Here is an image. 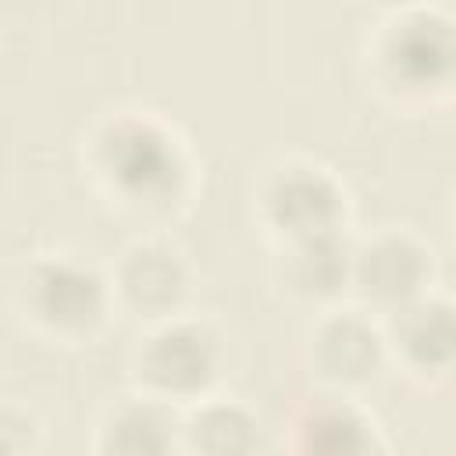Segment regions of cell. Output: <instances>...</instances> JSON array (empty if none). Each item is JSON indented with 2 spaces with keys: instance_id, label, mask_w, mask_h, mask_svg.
<instances>
[{
  "instance_id": "cell-1",
  "label": "cell",
  "mask_w": 456,
  "mask_h": 456,
  "mask_svg": "<svg viewBox=\"0 0 456 456\" xmlns=\"http://www.w3.org/2000/svg\"><path fill=\"white\" fill-rule=\"evenodd\" d=\"M78 160L93 192L142 228L182 217L200 189L189 135L153 107L125 103L96 114L82 132Z\"/></svg>"
},
{
  "instance_id": "cell-2",
  "label": "cell",
  "mask_w": 456,
  "mask_h": 456,
  "mask_svg": "<svg viewBox=\"0 0 456 456\" xmlns=\"http://www.w3.org/2000/svg\"><path fill=\"white\" fill-rule=\"evenodd\" d=\"M363 82L395 110L420 114L456 100V11L406 0L385 11L360 46Z\"/></svg>"
},
{
  "instance_id": "cell-3",
  "label": "cell",
  "mask_w": 456,
  "mask_h": 456,
  "mask_svg": "<svg viewBox=\"0 0 456 456\" xmlns=\"http://www.w3.org/2000/svg\"><path fill=\"white\" fill-rule=\"evenodd\" d=\"M11 306L25 331L50 346H89L118 314L107 267L68 249L21 256L11 274Z\"/></svg>"
},
{
  "instance_id": "cell-4",
  "label": "cell",
  "mask_w": 456,
  "mask_h": 456,
  "mask_svg": "<svg viewBox=\"0 0 456 456\" xmlns=\"http://www.w3.org/2000/svg\"><path fill=\"white\" fill-rule=\"evenodd\" d=\"M224 370L228 335L214 317L196 310L139 324V335L128 349V385L178 410L221 392Z\"/></svg>"
},
{
  "instance_id": "cell-5",
  "label": "cell",
  "mask_w": 456,
  "mask_h": 456,
  "mask_svg": "<svg viewBox=\"0 0 456 456\" xmlns=\"http://www.w3.org/2000/svg\"><path fill=\"white\" fill-rule=\"evenodd\" d=\"M253 221L271 246L349 232L353 200L346 182L317 157H274L253 185Z\"/></svg>"
},
{
  "instance_id": "cell-6",
  "label": "cell",
  "mask_w": 456,
  "mask_h": 456,
  "mask_svg": "<svg viewBox=\"0 0 456 456\" xmlns=\"http://www.w3.org/2000/svg\"><path fill=\"white\" fill-rule=\"evenodd\" d=\"M303 363L317 388L360 395L392 367L385 321L353 299L314 310L303 335Z\"/></svg>"
},
{
  "instance_id": "cell-7",
  "label": "cell",
  "mask_w": 456,
  "mask_h": 456,
  "mask_svg": "<svg viewBox=\"0 0 456 456\" xmlns=\"http://www.w3.org/2000/svg\"><path fill=\"white\" fill-rule=\"evenodd\" d=\"M438 281L435 249L399 224H381L374 232L353 235L349 264V299L378 317L395 314L417 296L431 292Z\"/></svg>"
},
{
  "instance_id": "cell-8",
  "label": "cell",
  "mask_w": 456,
  "mask_h": 456,
  "mask_svg": "<svg viewBox=\"0 0 456 456\" xmlns=\"http://www.w3.org/2000/svg\"><path fill=\"white\" fill-rule=\"evenodd\" d=\"M107 274L118 314L139 324H153L189 310V299L196 292V267L189 253L160 228H146L142 235L125 242L107 264Z\"/></svg>"
},
{
  "instance_id": "cell-9",
  "label": "cell",
  "mask_w": 456,
  "mask_h": 456,
  "mask_svg": "<svg viewBox=\"0 0 456 456\" xmlns=\"http://www.w3.org/2000/svg\"><path fill=\"white\" fill-rule=\"evenodd\" d=\"M392 367L420 388L456 385V296L438 285L381 317Z\"/></svg>"
},
{
  "instance_id": "cell-10",
  "label": "cell",
  "mask_w": 456,
  "mask_h": 456,
  "mask_svg": "<svg viewBox=\"0 0 456 456\" xmlns=\"http://www.w3.org/2000/svg\"><path fill=\"white\" fill-rule=\"evenodd\" d=\"M285 449L296 456H381L388 438L378 417L353 392L317 388L292 406L281 435Z\"/></svg>"
},
{
  "instance_id": "cell-11",
  "label": "cell",
  "mask_w": 456,
  "mask_h": 456,
  "mask_svg": "<svg viewBox=\"0 0 456 456\" xmlns=\"http://www.w3.org/2000/svg\"><path fill=\"white\" fill-rule=\"evenodd\" d=\"M353 228L314 235L299 242L271 246V281L274 289L303 306H331L349 299V264H353Z\"/></svg>"
},
{
  "instance_id": "cell-12",
  "label": "cell",
  "mask_w": 456,
  "mask_h": 456,
  "mask_svg": "<svg viewBox=\"0 0 456 456\" xmlns=\"http://www.w3.org/2000/svg\"><path fill=\"white\" fill-rule=\"evenodd\" d=\"M89 449L96 456H167L182 452V410L128 385L93 424Z\"/></svg>"
},
{
  "instance_id": "cell-13",
  "label": "cell",
  "mask_w": 456,
  "mask_h": 456,
  "mask_svg": "<svg viewBox=\"0 0 456 456\" xmlns=\"http://www.w3.org/2000/svg\"><path fill=\"white\" fill-rule=\"evenodd\" d=\"M260 449V417L249 403L214 392L182 410V452L246 456Z\"/></svg>"
},
{
  "instance_id": "cell-14",
  "label": "cell",
  "mask_w": 456,
  "mask_h": 456,
  "mask_svg": "<svg viewBox=\"0 0 456 456\" xmlns=\"http://www.w3.org/2000/svg\"><path fill=\"white\" fill-rule=\"evenodd\" d=\"M43 445V420L28 403L4 399L0 406V449L11 456L36 452Z\"/></svg>"
},
{
  "instance_id": "cell-15",
  "label": "cell",
  "mask_w": 456,
  "mask_h": 456,
  "mask_svg": "<svg viewBox=\"0 0 456 456\" xmlns=\"http://www.w3.org/2000/svg\"><path fill=\"white\" fill-rule=\"evenodd\" d=\"M449 221H452V239H456V196H452V210H449Z\"/></svg>"
}]
</instances>
